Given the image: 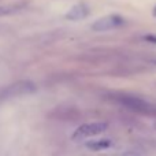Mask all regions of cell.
<instances>
[{"label":"cell","instance_id":"cell-2","mask_svg":"<svg viewBox=\"0 0 156 156\" xmlns=\"http://www.w3.org/2000/svg\"><path fill=\"white\" fill-rule=\"evenodd\" d=\"M108 127V125L105 122H92V123H83L81 126H78L76 132L71 134V138L74 141L85 140L88 137H93V136L101 134L103 132H105Z\"/></svg>","mask_w":156,"mask_h":156},{"label":"cell","instance_id":"cell-7","mask_svg":"<svg viewBox=\"0 0 156 156\" xmlns=\"http://www.w3.org/2000/svg\"><path fill=\"white\" fill-rule=\"evenodd\" d=\"M23 4H10V5H0V16L11 15V14L16 12V11L22 10Z\"/></svg>","mask_w":156,"mask_h":156},{"label":"cell","instance_id":"cell-4","mask_svg":"<svg viewBox=\"0 0 156 156\" xmlns=\"http://www.w3.org/2000/svg\"><path fill=\"white\" fill-rule=\"evenodd\" d=\"M125 25V19L118 14H111V15L103 16V18L97 19L96 22L92 23V29L94 32H107V30H112L116 27H121Z\"/></svg>","mask_w":156,"mask_h":156},{"label":"cell","instance_id":"cell-8","mask_svg":"<svg viewBox=\"0 0 156 156\" xmlns=\"http://www.w3.org/2000/svg\"><path fill=\"white\" fill-rule=\"evenodd\" d=\"M144 40L148 41V43L156 44V36H154V34H147V36H144Z\"/></svg>","mask_w":156,"mask_h":156},{"label":"cell","instance_id":"cell-12","mask_svg":"<svg viewBox=\"0 0 156 156\" xmlns=\"http://www.w3.org/2000/svg\"><path fill=\"white\" fill-rule=\"evenodd\" d=\"M155 127H156V125H155Z\"/></svg>","mask_w":156,"mask_h":156},{"label":"cell","instance_id":"cell-1","mask_svg":"<svg viewBox=\"0 0 156 156\" xmlns=\"http://www.w3.org/2000/svg\"><path fill=\"white\" fill-rule=\"evenodd\" d=\"M36 90H37V86L32 81H18V82L11 83V85L5 86V88H3L0 90V101L14 99V97L25 96V94L29 93H34Z\"/></svg>","mask_w":156,"mask_h":156},{"label":"cell","instance_id":"cell-11","mask_svg":"<svg viewBox=\"0 0 156 156\" xmlns=\"http://www.w3.org/2000/svg\"><path fill=\"white\" fill-rule=\"evenodd\" d=\"M155 63H156V60H155Z\"/></svg>","mask_w":156,"mask_h":156},{"label":"cell","instance_id":"cell-9","mask_svg":"<svg viewBox=\"0 0 156 156\" xmlns=\"http://www.w3.org/2000/svg\"><path fill=\"white\" fill-rule=\"evenodd\" d=\"M122 156H141V155L137 154V152H134V151H127V152H125Z\"/></svg>","mask_w":156,"mask_h":156},{"label":"cell","instance_id":"cell-3","mask_svg":"<svg viewBox=\"0 0 156 156\" xmlns=\"http://www.w3.org/2000/svg\"><path fill=\"white\" fill-rule=\"evenodd\" d=\"M116 101H119L122 105L136 111V112L149 114L154 111V108L149 103H147L145 100L140 99V97L130 96V94H119V96H116Z\"/></svg>","mask_w":156,"mask_h":156},{"label":"cell","instance_id":"cell-10","mask_svg":"<svg viewBox=\"0 0 156 156\" xmlns=\"http://www.w3.org/2000/svg\"><path fill=\"white\" fill-rule=\"evenodd\" d=\"M154 16H156V7L154 8Z\"/></svg>","mask_w":156,"mask_h":156},{"label":"cell","instance_id":"cell-5","mask_svg":"<svg viewBox=\"0 0 156 156\" xmlns=\"http://www.w3.org/2000/svg\"><path fill=\"white\" fill-rule=\"evenodd\" d=\"M89 15V7L83 3H80V4H76L67 11L66 14V19L69 21H81V19L86 18Z\"/></svg>","mask_w":156,"mask_h":156},{"label":"cell","instance_id":"cell-6","mask_svg":"<svg viewBox=\"0 0 156 156\" xmlns=\"http://www.w3.org/2000/svg\"><path fill=\"white\" fill-rule=\"evenodd\" d=\"M112 143L110 140H99V141H90V143H86V147L92 151H104V149L111 148Z\"/></svg>","mask_w":156,"mask_h":156}]
</instances>
